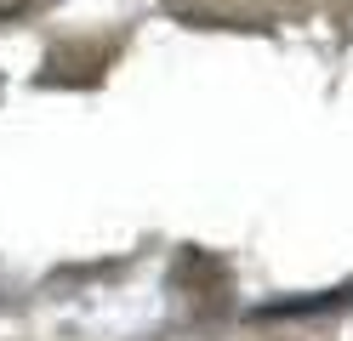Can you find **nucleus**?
Here are the masks:
<instances>
[{
	"label": "nucleus",
	"instance_id": "nucleus-1",
	"mask_svg": "<svg viewBox=\"0 0 353 341\" xmlns=\"http://www.w3.org/2000/svg\"><path fill=\"white\" fill-rule=\"evenodd\" d=\"M353 307V285L342 290H307V296H285V302L256 307V318H319V313H342Z\"/></svg>",
	"mask_w": 353,
	"mask_h": 341
}]
</instances>
